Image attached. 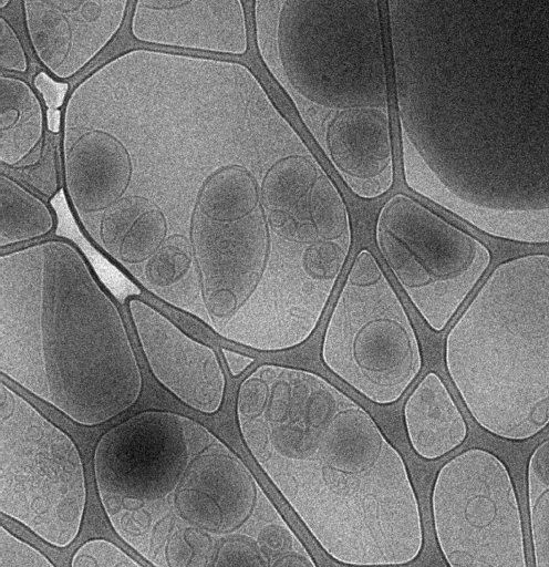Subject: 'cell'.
Instances as JSON below:
<instances>
[{
  "label": "cell",
  "instance_id": "1",
  "mask_svg": "<svg viewBox=\"0 0 549 567\" xmlns=\"http://www.w3.org/2000/svg\"><path fill=\"white\" fill-rule=\"evenodd\" d=\"M58 156L92 247L203 327L330 209L321 158L239 60L142 47L100 63L69 92Z\"/></svg>",
  "mask_w": 549,
  "mask_h": 567
},
{
  "label": "cell",
  "instance_id": "2",
  "mask_svg": "<svg viewBox=\"0 0 549 567\" xmlns=\"http://www.w3.org/2000/svg\"><path fill=\"white\" fill-rule=\"evenodd\" d=\"M384 9L405 187L493 237L549 244V1Z\"/></svg>",
  "mask_w": 549,
  "mask_h": 567
},
{
  "label": "cell",
  "instance_id": "3",
  "mask_svg": "<svg viewBox=\"0 0 549 567\" xmlns=\"http://www.w3.org/2000/svg\"><path fill=\"white\" fill-rule=\"evenodd\" d=\"M235 416L252 458L330 557L387 567L419 556L407 466L355 400L313 371L262 363L240 381Z\"/></svg>",
  "mask_w": 549,
  "mask_h": 567
},
{
  "label": "cell",
  "instance_id": "4",
  "mask_svg": "<svg viewBox=\"0 0 549 567\" xmlns=\"http://www.w3.org/2000/svg\"><path fill=\"white\" fill-rule=\"evenodd\" d=\"M93 473L111 527L154 567H318L245 461L190 415L114 423Z\"/></svg>",
  "mask_w": 549,
  "mask_h": 567
},
{
  "label": "cell",
  "instance_id": "5",
  "mask_svg": "<svg viewBox=\"0 0 549 567\" xmlns=\"http://www.w3.org/2000/svg\"><path fill=\"white\" fill-rule=\"evenodd\" d=\"M250 4L258 60L311 145L350 195L384 199L396 179L384 1Z\"/></svg>",
  "mask_w": 549,
  "mask_h": 567
},
{
  "label": "cell",
  "instance_id": "6",
  "mask_svg": "<svg viewBox=\"0 0 549 567\" xmlns=\"http://www.w3.org/2000/svg\"><path fill=\"white\" fill-rule=\"evenodd\" d=\"M0 372L82 427L141 400L143 369L123 312L73 241L1 251Z\"/></svg>",
  "mask_w": 549,
  "mask_h": 567
},
{
  "label": "cell",
  "instance_id": "7",
  "mask_svg": "<svg viewBox=\"0 0 549 567\" xmlns=\"http://www.w3.org/2000/svg\"><path fill=\"white\" fill-rule=\"evenodd\" d=\"M445 364L490 434L525 441L549 425V255L495 267L449 329Z\"/></svg>",
  "mask_w": 549,
  "mask_h": 567
},
{
  "label": "cell",
  "instance_id": "8",
  "mask_svg": "<svg viewBox=\"0 0 549 567\" xmlns=\"http://www.w3.org/2000/svg\"><path fill=\"white\" fill-rule=\"evenodd\" d=\"M86 499L74 439L1 378V513L46 544L65 548L81 532Z\"/></svg>",
  "mask_w": 549,
  "mask_h": 567
},
{
  "label": "cell",
  "instance_id": "9",
  "mask_svg": "<svg viewBox=\"0 0 549 567\" xmlns=\"http://www.w3.org/2000/svg\"><path fill=\"white\" fill-rule=\"evenodd\" d=\"M321 359L371 402H397L419 375L416 330L375 256L355 255L328 319Z\"/></svg>",
  "mask_w": 549,
  "mask_h": 567
},
{
  "label": "cell",
  "instance_id": "10",
  "mask_svg": "<svg viewBox=\"0 0 549 567\" xmlns=\"http://www.w3.org/2000/svg\"><path fill=\"white\" fill-rule=\"evenodd\" d=\"M373 236L397 284L436 332L450 322L491 261L478 238L404 192L379 205Z\"/></svg>",
  "mask_w": 549,
  "mask_h": 567
},
{
  "label": "cell",
  "instance_id": "11",
  "mask_svg": "<svg viewBox=\"0 0 549 567\" xmlns=\"http://www.w3.org/2000/svg\"><path fill=\"white\" fill-rule=\"evenodd\" d=\"M432 515L448 567H528L515 484L490 451L465 450L438 470Z\"/></svg>",
  "mask_w": 549,
  "mask_h": 567
},
{
  "label": "cell",
  "instance_id": "12",
  "mask_svg": "<svg viewBox=\"0 0 549 567\" xmlns=\"http://www.w3.org/2000/svg\"><path fill=\"white\" fill-rule=\"evenodd\" d=\"M126 306L154 380L186 408L204 415L217 414L227 389L217 351L142 298L133 296Z\"/></svg>",
  "mask_w": 549,
  "mask_h": 567
},
{
  "label": "cell",
  "instance_id": "13",
  "mask_svg": "<svg viewBox=\"0 0 549 567\" xmlns=\"http://www.w3.org/2000/svg\"><path fill=\"white\" fill-rule=\"evenodd\" d=\"M127 0L20 1L29 45L56 80H70L93 62L117 37Z\"/></svg>",
  "mask_w": 549,
  "mask_h": 567
},
{
  "label": "cell",
  "instance_id": "14",
  "mask_svg": "<svg viewBox=\"0 0 549 567\" xmlns=\"http://www.w3.org/2000/svg\"><path fill=\"white\" fill-rule=\"evenodd\" d=\"M131 6L130 33L144 45L226 56L249 50L240 0H138Z\"/></svg>",
  "mask_w": 549,
  "mask_h": 567
},
{
  "label": "cell",
  "instance_id": "15",
  "mask_svg": "<svg viewBox=\"0 0 549 567\" xmlns=\"http://www.w3.org/2000/svg\"><path fill=\"white\" fill-rule=\"evenodd\" d=\"M46 107L27 80L0 74V165L45 197L61 189L59 158L50 145Z\"/></svg>",
  "mask_w": 549,
  "mask_h": 567
},
{
  "label": "cell",
  "instance_id": "16",
  "mask_svg": "<svg viewBox=\"0 0 549 567\" xmlns=\"http://www.w3.org/2000/svg\"><path fill=\"white\" fill-rule=\"evenodd\" d=\"M404 424L410 444L424 460H437L460 446L468 427L447 386L435 372L426 373L407 396Z\"/></svg>",
  "mask_w": 549,
  "mask_h": 567
},
{
  "label": "cell",
  "instance_id": "17",
  "mask_svg": "<svg viewBox=\"0 0 549 567\" xmlns=\"http://www.w3.org/2000/svg\"><path fill=\"white\" fill-rule=\"evenodd\" d=\"M55 212L40 195L9 173H0V248L29 245L54 228Z\"/></svg>",
  "mask_w": 549,
  "mask_h": 567
},
{
  "label": "cell",
  "instance_id": "18",
  "mask_svg": "<svg viewBox=\"0 0 549 567\" xmlns=\"http://www.w3.org/2000/svg\"><path fill=\"white\" fill-rule=\"evenodd\" d=\"M526 482L535 567H549V437L530 454Z\"/></svg>",
  "mask_w": 549,
  "mask_h": 567
},
{
  "label": "cell",
  "instance_id": "19",
  "mask_svg": "<svg viewBox=\"0 0 549 567\" xmlns=\"http://www.w3.org/2000/svg\"><path fill=\"white\" fill-rule=\"evenodd\" d=\"M71 567H144L114 543L93 538L80 545L72 555Z\"/></svg>",
  "mask_w": 549,
  "mask_h": 567
},
{
  "label": "cell",
  "instance_id": "20",
  "mask_svg": "<svg viewBox=\"0 0 549 567\" xmlns=\"http://www.w3.org/2000/svg\"><path fill=\"white\" fill-rule=\"evenodd\" d=\"M0 567H55L37 547L1 526Z\"/></svg>",
  "mask_w": 549,
  "mask_h": 567
},
{
  "label": "cell",
  "instance_id": "21",
  "mask_svg": "<svg viewBox=\"0 0 549 567\" xmlns=\"http://www.w3.org/2000/svg\"><path fill=\"white\" fill-rule=\"evenodd\" d=\"M30 68L27 48L17 29L0 16V70L7 74H25Z\"/></svg>",
  "mask_w": 549,
  "mask_h": 567
},
{
  "label": "cell",
  "instance_id": "22",
  "mask_svg": "<svg viewBox=\"0 0 549 567\" xmlns=\"http://www.w3.org/2000/svg\"><path fill=\"white\" fill-rule=\"evenodd\" d=\"M32 85L42 99L46 110H61L68 99L70 84L51 76L45 71L34 74Z\"/></svg>",
  "mask_w": 549,
  "mask_h": 567
},
{
  "label": "cell",
  "instance_id": "23",
  "mask_svg": "<svg viewBox=\"0 0 549 567\" xmlns=\"http://www.w3.org/2000/svg\"><path fill=\"white\" fill-rule=\"evenodd\" d=\"M220 352L232 378L240 377L255 362L252 357L236 350L221 347Z\"/></svg>",
  "mask_w": 549,
  "mask_h": 567
},
{
  "label": "cell",
  "instance_id": "24",
  "mask_svg": "<svg viewBox=\"0 0 549 567\" xmlns=\"http://www.w3.org/2000/svg\"><path fill=\"white\" fill-rule=\"evenodd\" d=\"M46 125L51 134H60L62 126V110H46Z\"/></svg>",
  "mask_w": 549,
  "mask_h": 567
}]
</instances>
